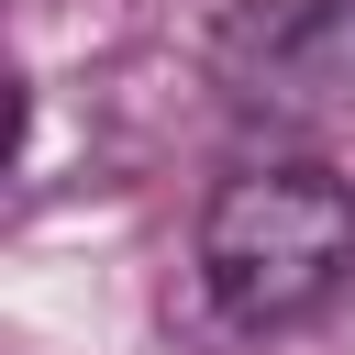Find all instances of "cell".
I'll return each instance as SVG.
<instances>
[{
  "label": "cell",
  "instance_id": "cell-1",
  "mask_svg": "<svg viewBox=\"0 0 355 355\" xmlns=\"http://www.w3.org/2000/svg\"><path fill=\"white\" fill-rule=\"evenodd\" d=\"M355 277V189L333 166H244L200 211V288L222 322L277 333Z\"/></svg>",
  "mask_w": 355,
  "mask_h": 355
},
{
  "label": "cell",
  "instance_id": "cell-2",
  "mask_svg": "<svg viewBox=\"0 0 355 355\" xmlns=\"http://www.w3.org/2000/svg\"><path fill=\"white\" fill-rule=\"evenodd\" d=\"M211 67L266 122H333L355 111V0H244Z\"/></svg>",
  "mask_w": 355,
  "mask_h": 355
}]
</instances>
